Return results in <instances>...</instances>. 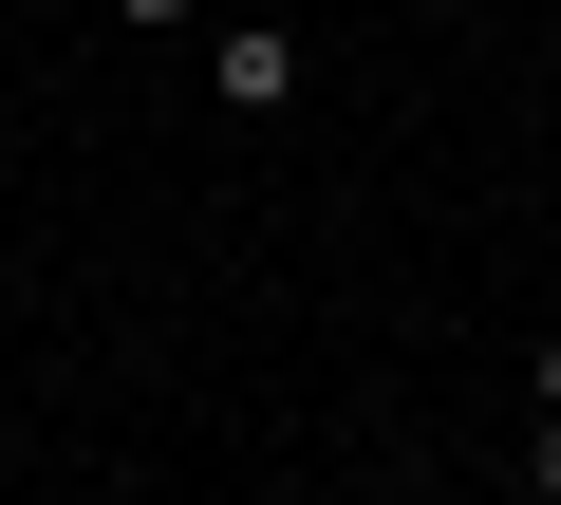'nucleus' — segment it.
<instances>
[{"instance_id": "1", "label": "nucleus", "mask_w": 561, "mask_h": 505, "mask_svg": "<svg viewBox=\"0 0 561 505\" xmlns=\"http://www.w3.org/2000/svg\"><path fill=\"white\" fill-rule=\"evenodd\" d=\"M206 94H225L243 131H262V113H300V38H280V20H225V38H206Z\"/></svg>"}, {"instance_id": "2", "label": "nucleus", "mask_w": 561, "mask_h": 505, "mask_svg": "<svg viewBox=\"0 0 561 505\" xmlns=\"http://www.w3.org/2000/svg\"><path fill=\"white\" fill-rule=\"evenodd\" d=\"M524 505H561V412H542V431H524Z\"/></svg>"}, {"instance_id": "3", "label": "nucleus", "mask_w": 561, "mask_h": 505, "mask_svg": "<svg viewBox=\"0 0 561 505\" xmlns=\"http://www.w3.org/2000/svg\"><path fill=\"white\" fill-rule=\"evenodd\" d=\"M113 20H131V38H187V20H206V0H113Z\"/></svg>"}, {"instance_id": "4", "label": "nucleus", "mask_w": 561, "mask_h": 505, "mask_svg": "<svg viewBox=\"0 0 561 505\" xmlns=\"http://www.w3.org/2000/svg\"><path fill=\"white\" fill-rule=\"evenodd\" d=\"M524 375H542V412H561V337H542V356H524Z\"/></svg>"}, {"instance_id": "5", "label": "nucleus", "mask_w": 561, "mask_h": 505, "mask_svg": "<svg viewBox=\"0 0 561 505\" xmlns=\"http://www.w3.org/2000/svg\"><path fill=\"white\" fill-rule=\"evenodd\" d=\"M412 20H468V0H412Z\"/></svg>"}]
</instances>
